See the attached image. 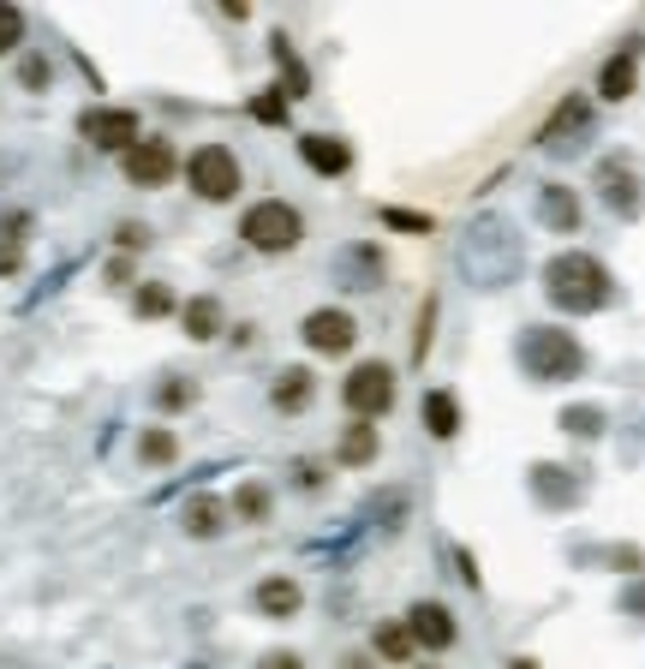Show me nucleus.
Instances as JSON below:
<instances>
[{"instance_id": "f257e3e1", "label": "nucleus", "mask_w": 645, "mask_h": 669, "mask_svg": "<svg viewBox=\"0 0 645 669\" xmlns=\"http://www.w3.org/2000/svg\"><path fill=\"white\" fill-rule=\"evenodd\" d=\"M544 294H550V306L568 311V318H592V311L610 306L616 282L592 251H562V258L544 263Z\"/></svg>"}, {"instance_id": "f03ea898", "label": "nucleus", "mask_w": 645, "mask_h": 669, "mask_svg": "<svg viewBox=\"0 0 645 669\" xmlns=\"http://www.w3.org/2000/svg\"><path fill=\"white\" fill-rule=\"evenodd\" d=\"M521 371L533 383H568L586 371V347L568 330H526L521 335Z\"/></svg>"}, {"instance_id": "7ed1b4c3", "label": "nucleus", "mask_w": 645, "mask_h": 669, "mask_svg": "<svg viewBox=\"0 0 645 669\" xmlns=\"http://www.w3.org/2000/svg\"><path fill=\"white\" fill-rule=\"evenodd\" d=\"M239 239H246L251 251H263V258H282V251H294L299 239H306V216H299L294 204H282V198H263V204L246 210Z\"/></svg>"}, {"instance_id": "20e7f679", "label": "nucleus", "mask_w": 645, "mask_h": 669, "mask_svg": "<svg viewBox=\"0 0 645 669\" xmlns=\"http://www.w3.org/2000/svg\"><path fill=\"white\" fill-rule=\"evenodd\" d=\"M239 156L227 144H204V150H192V162H186V186H192L204 204H234L239 198Z\"/></svg>"}, {"instance_id": "39448f33", "label": "nucleus", "mask_w": 645, "mask_h": 669, "mask_svg": "<svg viewBox=\"0 0 645 669\" xmlns=\"http://www.w3.org/2000/svg\"><path fill=\"white\" fill-rule=\"evenodd\" d=\"M341 401L353 407V419H365V425H377L389 407H395V371H389L383 359H371V365H359V371L341 383Z\"/></svg>"}, {"instance_id": "423d86ee", "label": "nucleus", "mask_w": 645, "mask_h": 669, "mask_svg": "<svg viewBox=\"0 0 645 669\" xmlns=\"http://www.w3.org/2000/svg\"><path fill=\"white\" fill-rule=\"evenodd\" d=\"M120 168H126V180H132V186H168L174 168H180V156H174L168 138H138V144L120 156Z\"/></svg>"}, {"instance_id": "0eeeda50", "label": "nucleus", "mask_w": 645, "mask_h": 669, "mask_svg": "<svg viewBox=\"0 0 645 669\" xmlns=\"http://www.w3.org/2000/svg\"><path fill=\"white\" fill-rule=\"evenodd\" d=\"M598 192H604V204H610L616 210V216H628V222H634L640 216V204H645V186H640V168H634V162H628V156H604L598 162Z\"/></svg>"}, {"instance_id": "6e6552de", "label": "nucleus", "mask_w": 645, "mask_h": 669, "mask_svg": "<svg viewBox=\"0 0 645 669\" xmlns=\"http://www.w3.org/2000/svg\"><path fill=\"white\" fill-rule=\"evenodd\" d=\"M299 335H306L311 353H323V359H341V353H353V341H359V323H353L347 311L323 306V311H311V318L299 323Z\"/></svg>"}, {"instance_id": "1a4fd4ad", "label": "nucleus", "mask_w": 645, "mask_h": 669, "mask_svg": "<svg viewBox=\"0 0 645 669\" xmlns=\"http://www.w3.org/2000/svg\"><path fill=\"white\" fill-rule=\"evenodd\" d=\"M79 132L91 138L96 150H114V156H126V150L144 138V132H138V114H132V108H91V114L79 120Z\"/></svg>"}, {"instance_id": "9d476101", "label": "nucleus", "mask_w": 645, "mask_h": 669, "mask_svg": "<svg viewBox=\"0 0 645 669\" xmlns=\"http://www.w3.org/2000/svg\"><path fill=\"white\" fill-rule=\"evenodd\" d=\"M407 634H413V646H425V652H449L454 640H461V628H454L449 604L425 598V604H413V610H407Z\"/></svg>"}, {"instance_id": "9b49d317", "label": "nucleus", "mask_w": 645, "mask_h": 669, "mask_svg": "<svg viewBox=\"0 0 645 669\" xmlns=\"http://www.w3.org/2000/svg\"><path fill=\"white\" fill-rule=\"evenodd\" d=\"M586 126H592V96H562L556 114L544 120L538 144L544 150H574V138H586Z\"/></svg>"}, {"instance_id": "f8f14e48", "label": "nucleus", "mask_w": 645, "mask_h": 669, "mask_svg": "<svg viewBox=\"0 0 645 669\" xmlns=\"http://www.w3.org/2000/svg\"><path fill=\"white\" fill-rule=\"evenodd\" d=\"M634 84H640V43H628L622 55L604 60V72H598V96H604V103H628V96H634Z\"/></svg>"}, {"instance_id": "ddd939ff", "label": "nucleus", "mask_w": 645, "mask_h": 669, "mask_svg": "<svg viewBox=\"0 0 645 669\" xmlns=\"http://www.w3.org/2000/svg\"><path fill=\"white\" fill-rule=\"evenodd\" d=\"M299 162H306L311 174H323V180H335V174L353 168V150L329 132H311V138H299Z\"/></svg>"}, {"instance_id": "4468645a", "label": "nucleus", "mask_w": 645, "mask_h": 669, "mask_svg": "<svg viewBox=\"0 0 645 669\" xmlns=\"http://www.w3.org/2000/svg\"><path fill=\"white\" fill-rule=\"evenodd\" d=\"M251 598H258V610L270 616V622H294V616H299V604H306V592H299V580L270 574L258 592H251Z\"/></svg>"}, {"instance_id": "2eb2a0df", "label": "nucleus", "mask_w": 645, "mask_h": 669, "mask_svg": "<svg viewBox=\"0 0 645 669\" xmlns=\"http://www.w3.org/2000/svg\"><path fill=\"white\" fill-rule=\"evenodd\" d=\"M227 526H234V514H227L222 497H192L186 502V533L192 538H222Z\"/></svg>"}, {"instance_id": "dca6fc26", "label": "nucleus", "mask_w": 645, "mask_h": 669, "mask_svg": "<svg viewBox=\"0 0 645 669\" xmlns=\"http://www.w3.org/2000/svg\"><path fill=\"white\" fill-rule=\"evenodd\" d=\"M311 395H318V377H311L306 365L282 371V377H275V389H270V401H275L282 413H306V407H311Z\"/></svg>"}, {"instance_id": "f3484780", "label": "nucleus", "mask_w": 645, "mask_h": 669, "mask_svg": "<svg viewBox=\"0 0 645 669\" xmlns=\"http://www.w3.org/2000/svg\"><path fill=\"white\" fill-rule=\"evenodd\" d=\"M180 323H186V335H192V341H215V335H222V299H215V294L186 299Z\"/></svg>"}, {"instance_id": "a211bd4d", "label": "nucleus", "mask_w": 645, "mask_h": 669, "mask_svg": "<svg viewBox=\"0 0 645 669\" xmlns=\"http://www.w3.org/2000/svg\"><path fill=\"white\" fill-rule=\"evenodd\" d=\"M270 509H275V497H270V485H258V478H246V485L234 490V502H227V514H234V521H246V526L270 521Z\"/></svg>"}, {"instance_id": "6ab92c4d", "label": "nucleus", "mask_w": 645, "mask_h": 669, "mask_svg": "<svg viewBox=\"0 0 645 669\" xmlns=\"http://www.w3.org/2000/svg\"><path fill=\"white\" fill-rule=\"evenodd\" d=\"M538 216L556 227V234H574L580 227V204H574V192L568 186H544V198H538Z\"/></svg>"}, {"instance_id": "aec40b11", "label": "nucleus", "mask_w": 645, "mask_h": 669, "mask_svg": "<svg viewBox=\"0 0 645 669\" xmlns=\"http://www.w3.org/2000/svg\"><path fill=\"white\" fill-rule=\"evenodd\" d=\"M425 431L430 437H454V431H461V407H454L449 389H430V395H425Z\"/></svg>"}, {"instance_id": "412c9836", "label": "nucleus", "mask_w": 645, "mask_h": 669, "mask_svg": "<svg viewBox=\"0 0 645 669\" xmlns=\"http://www.w3.org/2000/svg\"><path fill=\"white\" fill-rule=\"evenodd\" d=\"M24 234H31V216H24V210H7V216H0V270H19Z\"/></svg>"}, {"instance_id": "4be33fe9", "label": "nucleus", "mask_w": 645, "mask_h": 669, "mask_svg": "<svg viewBox=\"0 0 645 669\" xmlns=\"http://www.w3.org/2000/svg\"><path fill=\"white\" fill-rule=\"evenodd\" d=\"M132 311H138V318H174V311H180V299H174L168 282H138Z\"/></svg>"}, {"instance_id": "5701e85b", "label": "nucleus", "mask_w": 645, "mask_h": 669, "mask_svg": "<svg viewBox=\"0 0 645 669\" xmlns=\"http://www.w3.org/2000/svg\"><path fill=\"white\" fill-rule=\"evenodd\" d=\"M138 461H144V466H174V461H180V437L162 431V425H150V431L138 437Z\"/></svg>"}, {"instance_id": "b1692460", "label": "nucleus", "mask_w": 645, "mask_h": 669, "mask_svg": "<svg viewBox=\"0 0 645 669\" xmlns=\"http://www.w3.org/2000/svg\"><path fill=\"white\" fill-rule=\"evenodd\" d=\"M574 473H562V466H533V485L544 502H556V509H568V502H580V485H568Z\"/></svg>"}, {"instance_id": "393cba45", "label": "nucleus", "mask_w": 645, "mask_h": 669, "mask_svg": "<svg viewBox=\"0 0 645 669\" xmlns=\"http://www.w3.org/2000/svg\"><path fill=\"white\" fill-rule=\"evenodd\" d=\"M341 461H347V466H371L377 461V431L365 419L347 425V437H341Z\"/></svg>"}, {"instance_id": "a878e982", "label": "nucleus", "mask_w": 645, "mask_h": 669, "mask_svg": "<svg viewBox=\"0 0 645 669\" xmlns=\"http://www.w3.org/2000/svg\"><path fill=\"white\" fill-rule=\"evenodd\" d=\"M377 652H383L389 664H407V658H413V634H407V622H383V628H377Z\"/></svg>"}, {"instance_id": "bb28decb", "label": "nucleus", "mask_w": 645, "mask_h": 669, "mask_svg": "<svg viewBox=\"0 0 645 669\" xmlns=\"http://www.w3.org/2000/svg\"><path fill=\"white\" fill-rule=\"evenodd\" d=\"M198 401V389H192V377H168V383L156 389V407L162 413H186Z\"/></svg>"}, {"instance_id": "cd10ccee", "label": "nucleus", "mask_w": 645, "mask_h": 669, "mask_svg": "<svg viewBox=\"0 0 645 669\" xmlns=\"http://www.w3.org/2000/svg\"><path fill=\"white\" fill-rule=\"evenodd\" d=\"M19 48H24V12L0 0V55H19Z\"/></svg>"}, {"instance_id": "c85d7f7f", "label": "nucleus", "mask_w": 645, "mask_h": 669, "mask_svg": "<svg viewBox=\"0 0 645 669\" xmlns=\"http://www.w3.org/2000/svg\"><path fill=\"white\" fill-rule=\"evenodd\" d=\"M251 114H258L263 126H282V120H287V91H282V84L258 91V96H251Z\"/></svg>"}, {"instance_id": "c756f323", "label": "nucleus", "mask_w": 645, "mask_h": 669, "mask_svg": "<svg viewBox=\"0 0 645 669\" xmlns=\"http://www.w3.org/2000/svg\"><path fill=\"white\" fill-rule=\"evenodd\" d=\"M562 431L568 437H598L604 431V407H568L562 413Z\"/></svg>"}, {"instance_id": "7c9ffc66", "label": "nucleus", "mask_w": 645, "mask_h": 669, "mask_svg": "<svg viewBox=\"0 0 645 669\" xmlns=\"http://www.w3.org/2000/svg\"><path fill=\"white\" fill-rule=\"evenodd\" d=\"M114 246H120V258H132V251L150 246V227L144 222H120V227H114Z\"/></svg>"}, {"instance_id": "2f4dec72", "label": "nucleus", "mask_w": 645, "mask_h": 669, "mask_svg": "<svg viewBox=\"0 0 645 669\" xmlns=\"http://www.w3.org/2000/svg\"><path fill=\"white\" fill-rule=\"evenodd\" d=\"M19 79L31 84V91H43V84H48V60H36V55H31V60L19 67Z\"/></svg>"}, {"instance_id": "473e14b6", "label": "nucleus", "mask_w": 645, "mask_h": 669, "mask_svg": "<svg viewBox=\"0 0 645 669\" xmlns=\"http://www.w3.org/2000/svg\"><path fill=\"white\" fill-rule=\"evenodd\" d=\"M294 485H299V490H323V466L299 461V466H294Z\"/></svg>"}, {"instance_id": "72a5a7b5", "label": "nucleus", "mask_w": 645, "mask_h": 669, "mask_svg": "<svg viewBox=\"0 0 645 669\" xmlns=\"http://www.w3.org/2000/svg\"><path fill=\"white\" fill-rule=\"evenodd\" d=\"M622 610H634V616H645V580H634V586L622 592Z\"/></svg>"}, {"instance_id": "f704fd0d", "label": "nucleus", "mask_w": 645, "mask_h": 669, "mask_svg": "<svg viewBox=\"0 0 645 669\" xmlns=\"http://www.w3.org/2000/svg\"><path fill=\"white\" fill-rule=\"evenodd\" d=\"M258 669H306V664H299L294 652H270V658H263Z\"/></svg>"}, {"instance_id": "c9c22d12", "label": "nucleus", "mask_w": 645, "mask_h": 669, "mask_svg": "<svg viewBox=\"0 0 645 669\" xmlns=\"http://www.w3.org/2000/svg\"><path fill=\"white\" fill-rule=\"evenodd\" d=\"M108 282H114V287L132 282V258H114V263H108Z\"/></svg>"}, {"instance_id": "e433bc0d", "label": "nucleus", "mask_w": 645, "mask_h": 669, "mask_svg": "<svg viewBox=\"0 0 645 669\" xmlns=\"http://www.w3.org/2000/svg\"><path fill=\"white\" fill-rule=\"evenodd\" d=\"M509 669H538V664H533V658H514V664H509Z\"/></svg>"}]
</instances>
